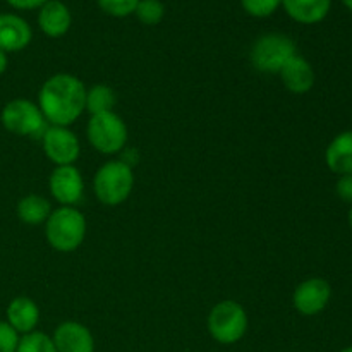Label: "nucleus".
I'll return each mask as SVG.
<instances>
[{
	"label": "nucleus",
	"instance_id": "1",
	"mask_svg": "<svg viewBox=\"0 0 352 352\" xmlns=\"http://www.w3.org/2000/svg\"><path fill=\"white\" fill-rule=\"evenodd\" d=\"M38 107L52 126L67 127L86 110V88L72 74H55L43 82Z\"/></svg>",
	"mask_w": 352,
	"mask_h": 352
},
{
	"label": "nucleus",
	"instance_id": "2",
	"mask_svg": "<svg viewBox=\"0 0 352 352\" xmlns=\"http://www.w3.org/2000/svg\"><path fill=\"white\" fill-rule=\"evenodd\" d=\"M48 244L58 253H72L82 244L86 236V219L74 206H60L50 213L45 222Z\"/></svg>",
	"mask_w": 352,
	"mask_h": 352
},
{
	"label": "nucleus",
	"instance_id": "3",
	"mask_svg": "<svg viewBox=\"0 0 352 352\" xmlns=\"http://www.w3.org/2000/svg\"><path fill=\"white\" fill-rule=\"evenodd\" d=\"M95 195L103 205L117 206L129 198L134 188L133 167L122 160H112L98 168L93 181Z\"/></svg>",
	"mask_w": 352,
	"mask_h": 352
},
{
	"label": "nucleus",
	"instance_id": "4",
	"mask_svg": "<svg viewBox=\"0 0 352 352\" xmlns=\"http://www.w3.org/2000/svg\"><path fill=\"white\" fill-rule=\"evenodd\" d=\"M296 54V43L291 38L280 33H268L254 41L251 48V62L260 72L278 74Z\"/></svg>",
	"mask_w": 352,
	"mask_h": 352
},
{
	"label": "nucleus",
	"instance_id": "5",
	"mask_svg": "<svg viewBox=\"0 0 352 352\" xmlns=\"http://www.w3.org/2000/svg\"><path fill=\"white\" fill-rule=\"evenodd\" d=\"M210 336L220 344H236L248 330V315L236 301H222L208 315Z\"/></svg>",
	"mask_w": 352,
	"mask_h": 352
},
{
	"label": "nucleus",
	"instance_id": "6",
	"mask_svg": "<svg viewBox=\"0 0 352 352\" xmlns=\"http://www.w3.org/2000/svg\"><path fill=\"white\" fill-rule=\"evenodd\" d=\"M86 133L91 146L103 155L119 153L127 143V127L116 112L91 116Z\"/></svg>",
	"mask_w": 352,
	"mask_h": 352
},
{
	"label": "nucleus",
	"instance_id": "7",
	"mask_svg": "<svg viewBox=\"0 0 352 352\" xmlns=\"http://www.w3.org/2000/svg\"><path fill=\"white\" fill-rule=\"evenodd\" d=\"M2 126L16 136L41 138L47 131V119L40 107L24 98L10 100L0 113Z\"/></svg>",
	"mask_w": 352,
	"mask_h": 352
},
{
	"label": "nucleus",
	"instance_id": "8",
	"mask_svg": "<svg viewBox=\"0 0 352 352\" xmlns=\"http://www.w3.org/2000/svg\"><path fill=\"white\" fill-rule=\"evenodd\" d=\"M41 143H43V151L48 160L54 162L57 167L72 165L79 158V153H81L78 138L67 127H47V131L41 136Z\"/></svg>",
	"mask_w": 352,
	"mask_h": 352
},
{
	"label": "nucleus",
	"instance_id": "9",
	"mask_svg": "<svg viewBox=\"0 0 352 352\" xmlns=\"http://www.w3.org/2000/svg\"><path fill=\"white\" fill-rule=\"evenodd\" d=\"M332 298V287L325 278L313 277L301 282L292 294V305L301 315L315 316L327 308Z\"/></svg>",
	"mask_w": 352,
	"mask_h": 352
},
{
	"label": "nucleus",
	"instance_id": "10",
	"mask_svg": "<svg viewBox=\"0 0 352 352\" xmlns=\"http://www.w3.org/2000/svg\"><path fill=\"white\" fill-rule=\"evenodd\" d=\"M48 188H50L52 196L62 206H72L82 198L85 182H82L81 172L74 165H62V167H55L50 174Z\"/></svg>",
	"mask_w": 352,
	"mask_h": 352
},
{
	"label": "nucleus",
	"instance_id": "11",
	"mask_svg": "<svg viewBox=\"0 0 352 352\" xmlns=\"http://www.w3.org/2000/svg\"><path fill=\"white\" fill-rule=\"evenodd\" d=\"M31 26L17 14H0V50L6 54L21 52L31 43Z\"/></svg>",
	"mask_w": 352,
	"mask_h": 352
},
{
	"label": "nucleus",
	"instance_id": "12",
	"mask_svg": "<svg viewBox=\"0 0 352 352\" xmlns=\"http://www.w3.org/2000/svg\"><path fill=\"white\" fill-rule=\"evenodd\" d=\"M52 340L57 352H95L91 332L78 322L60 323Z\"/></svg>",
	"mask_w": 352,
	"mask_h": 352
},
{
	"label": "nucleus",
	"instance_id": "13",
	"mask_svg": "<svg viewBox=\"0 0 352 352\" xmlns=\"http://www.w3.org/2000/svg\"><path fill=\"white\" fill-rule=\"evenodd\" d=\"M285 88L296 95H305L315 86V71L305 57L296 54L278 72Z\"/></svg>",
	"mask_w": 352,
	"mask_h": 352
},
{
	"label": "nucleus",
	"instance_id": "14",
	"mask_svg": "<svg viewBox=\"0 0 352 352\" xmlns=\"http://www.w3.org/2000/svg\"><path fill=\"white\" fill-rule=\"evenodd\" d=\"M72 23L71 10L60 0H48L40 7L38 12V26L47 36L60 38L69 31Z\"/></svg>",
	"mask_w": 352,
	"mask_h": 352
},
{
	"label": "nucleus",
	"instance_id": "15",
	"mask_svg": "<svg viewBox=\"0 0 352 352\" xmlns=\"http://www.w3.org/2000/svg\"><path fill=\"white\" fill-rule=\"evenodd\" d=\"M38 322H40V309L33 299L21 296V298L12 299L7 306V323L17 333L26 336V333L34 332Z\"/></svg>",
	"mask_w": 352,
	"mask_h": 352
},
{
	"label": "nucleus",
	"instance_id": "16",
	"mask_svg": "<svg viewBox=\"0 0 352 352\" xmlns=\"http://www.w3.org/2000/svg\"><path fill=\"white\" fill-rule=\"evenodd\" d=\"M325 164L337 175L352 174V131H344L330 141Z\"/></svg>",
	"mask_w": 352,
	"mask_h": 352
},
{
	"label": "nucleus",
	"instance_id": "17",
	"mask_svg": "<svg viewBox=\"0 0 352 352\" xmlns=\"http://www.w3.org/2000/svg\"><path fill=\"white\" fill-rule=\"evenodd\" d=\"M282 7L296 23L316 24L329 16L332 0H282Z\"/></svg>",
	"mask_w": 352,
	"mask_h": 352
},
{
	"label": "nucleus",
	"instance_id": "18",
	"mask_svg": "<svg viewBox=\"0 0 352 352\" xmlns=\"http://www.w3.org/2000/svg\"><path fill=\"white\" fill-rule=\"evenodd\" d=\"M52 213V206L48 199L38 195H28L17 203V217L21 222L28 226H40L48 220Z\"/></svg>",
	"mask_w": 352,
	"mask_h": 352
},
{
	"label": "nucleus",
	"instance_id": "19",
	"mask_svg": "<svg viewBox=\"0 0 352 352\" xmlns=\"http://www.w3.org/2000/svg\"><path fill=\"white\" fill-rule=\"evenodd\" d=\"M117 96L110 86L107 85H96L93 88L86 89V110H88L91 116L96 113H105V112H113V107H116Z\"/></svg>",
	"mask_w": 352,
	"mask_h": 352
},
{
	"label": "nucleus",
	"instance_id": "20",
	"mask_svg": "<svg viewBox=\"0 0 352 352\" xmlns=\"http://www.w3.org/2000/svg\"><path fill=\"white\" fill-rule=\"evenodd\" d=\"M16 352H57V349H55L52 337L34 330V332L21 337Z\"/></svg>",
	"mask_w": 352,
	"mask_h": 352
},
{
	"label": "nucleus",
	"instance_id": "21",
	"mask_svg": "<svg viewBox=\"0 0 352 352\" xmlns=\"http://www.w3.org/2000/svg\"><path fill=\"white\" fill-rule=\"evenodd\" d=\"M134 14L146 26H155L164 19L165 7L160 0H140Z\"/></svg>",
	"mask_w": 352,
	"mask_h": 352
},
{
	"label": "nucleus",
	"instance_id": "22",
	"mask_svg": "<svg viewBox=\"0 0 352 352\" xmlns=\"http://www.w3.org/2000/svg\"><path fill=\"white\" fill-rule=\"evenodd\" d=\"M140 0H98L100 9L113 17H127L134 14Z\"/></svg>",
	"mask_w": 352,
	"mask_h": 352
},
{
	"label": "nucleus",
	"instance_id": "23",
	"mask_svg": "<svg viewBox=\"0 0 352 352\" xmlns=\"http://www.w3.org/2000/svg\"><path fill=\"white\" fill-rule=\"evenodd\" d=\"M241 6L250 16L268 17L282 6V0H241Z\"/></svg>",
	"mask_w": 352,
	"mask_h": 352
},
{
	"label": "nucleus",
	"instance_id": "24",
	"mask_svg": "<svg viewBox=\"0 0 352 352\" xmlns=\"http://www.w3.org/2000/svg\"><path fill=\"white\" fill-rule=\"evenodd\" d=\"M19 339V333L9 323L0 322V352H16Z\"/></svg>",
	"mask_w": 352,
	"mask_h": 352
},
{
	"label": "nucleus",
	"instance_id": "25",
	"mask_svg": "<svg viewBox=\"0 0 352 352\" xmlns=\"http://www.w3.org/2000/svg\"><path fill=\"white\" fill-rule=\"evenodd\" d=\"M337 196H339L342 201L351 203L352 205V174L347 175H339V181L336 184Z\"/></svg>",
	"mask_w": 352,
	"mask_h": 352
},
{
	"label": "nucleus",
	"instance_id": "26",
	"mask_svg": "<svg viewBox=\"0 0 352 352\" xmlns=\"http://www.w3.org/2000/svg\"><path fill=\"white\" fill-rule=\"evenodd\" d=\"M6 2L17 10H33L45 6L48 0H6Z\"/></svg>",
	"mask_w": 352,
	"mask_h": 352
},
{
	"label": "nucleus",
	"instance_id": "27",
	"mask_svg": "<svg viewBox=\"0 0 352 352\" xmlns=\"http://www.w3.org/2000/svg\"><path fill=\"white\" fill-rule=\"evenodd\" d=\"M7 64H9V60H7V54H6V52L0 50V76H2L3 72H6Z\"/></svg>",
	"mask_w": 352,
	"mask_h": 352
},
{
	"label": "nucleus",
	"instance_id": "28",
	"mask_svg": "<svg viewBox=\"0 0 352 352\" xmlns=\"http://www.w3.org/2000/svg\"><path fill=\"white\" fill-rule=\"evenodd\" d=\"M347 222H349V227L352 229V205H351V208H349V215H347Z\"/></svg>",
	"mask_w": 352,
	"mask_h": 352
},
{
	"label": "nucleus",
	"instance_id": "29",
	"mask_svg": "<svg viewBox=\"0 0 352 352\" xmlns=\"http://www.w3.org/2000/svg\"><path fill=\"white\" fill-rule=\"evenodd\" d=\"M342 3L347 7V9L352 10V0H342Z\"/></svg>",
	"mask_w": 352,
	"mask_h": 352
},
{
	"label": "nucleus",
	"instance_id": "30",
	"mask_svg": "<svg viewBox=\"0 0 352 352\" xmlns=\"http://www.w3.org/2000/svg\"><path fill=\"white\" fill-rule=\"evenodd\" d=\"M340 352H352V347H346V349H342Z\"/></svg>",
	"mask_w": 352,
	"mask_h": 352
}]
</instances>
